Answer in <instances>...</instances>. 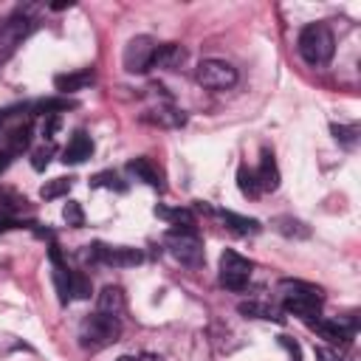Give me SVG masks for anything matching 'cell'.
I'll list each match as a JSON object with an SVG mask.
<instances>
[{
    "label": "cell",
    "instance_id": "1",
    "mask_svg": "<svg viewBox=\"0 0 361 361\" xmlns=\"http://www.w3.org/2000/svg\"><path fill=\"white\" fill-rule=\"evenodd\" d=\"M296 48H299V56L313 65V68H322L333 59V51H336V39H333V31L324 25V23H310L299 31V39H296Z\"/></svg>",
    "mask_w": 361,
    "mask_h": 361
},
{
    "label": "cell",
    "instance_id": "2",
    "mask_svg": "<svg viewBox=\"0 0 361 361\" xmlns=\"http://www.w3.org/2000/svg\"><path fill=\"white\" fill-rule=\"evenodd\" d=\"M118 336H121L118 319L104 316V313H93V316L82 319V324H79V344L90 353H99V350L116 344Z\"/></svg>",
    "mask_w": 361,
    "mask_h": 361
},
{
    "label": "cell",
    "instance_id": "3",
    "mask_svg": "<svg viewBox=\"0 0 361 361\" xmlns=\"http://www.w3.org/2000/svg\"><path fill=\"white\" fill-rule=\"evenodd\" d=\"M164 245L180 265H189V268L203 265L206 254H203V240L197 237V228H169L164 237Z\"/></svg>",
    "mask_w": 361,
    "mask_h": 361
},
{
    "label": "cell",
    "instance_id": "4",
    "mask_svg": "<svg viewBox=\"0 0 361 361\" xmlns=\"http://www.w3.org/2000/svg\"><path fill=\"white\" fill-rule=\"evenodd\" d=\"M155 39L147 37V34H138L133 37L127 45H124V54H121V62H124V71L127 73H147L152 68V56H155Z\"/></svg>",
    "mask_w": 361,
    "mask_h": 361
},
{
    "label": "cell",
    "instance_id": "5",
    "mask_svg": "<svg viewBox=\"0 0 361 361\" xmlns=\"http://www.w3.org/2000/svg\"><path fill=\"white\" fill-rule=\"evenodd\" d=\"M85 257L93 259V262H102V265H113V268H130V265H138L144 259L138 248H130V245H104V243L87 245Z\"/></svg>",
    "mask_w": 361,
    "mask_h": 361
},
{
    "label": "cell",
    "instance_id": "6",
    "mask_svg": "<svg viewBox=\"0 0 361 361\" xmlns=\"http://www.w3.org/2000/svg\"><path fill=\"white\" fill-rule=\"evenodd\" d=\"M197 85L209 87V90H226L237 82V68L223 62V59H203L195 71Z\"/></svg>",
    "mask_w": 361,
    "mask_h": 361
},
{
    "label": "cell",
    "instance_id": "7",
    "mask_svg": "<svg viewBox=\"0 0 361 361\" xmlns=\"http://www.w3.org/2000/svg\"><path fill=\"white\" fill-rule=\"evenodd\" d=\"M251 259L240 257L237 251H223L220 254V282L228 288V290H245L248 279H251Z\"/></svg>",
    "mask_w": 361,
    "mask_h": 361
},
{
    "label": "cell",
    "instance_id": "8",
    "mask_svg": "<svg viewBox=\"0 0 361 361\" xmlns=\"http://www.w3.org/2000/svg\"><path fill=\"white\" fill-rule=\"evenodd\" d=\"M276 293H279V302H316L322 305V290L310 282H302V279H282L276 285Z\"/></svg>",
    "mask_w": 361,
    "mask_h": 361
},
{
    "label": "cell",
    "instance_id": "9",
    "mask_svg": "<svg viewBox=\"0 0 361 361\" xmlns=\"http://www.w3.org/2000/svg\"><path fill=\"white\" fill-rule=\"evenodd\" d=\"M127 172H130L135 180H144L147 186H152V189H158V192L166 189V183H164V172H161L149 158H144V155L127 161Z\"/></svg>",
    "mask_w": 361,
    "mask_h": 361
},
{
    "label": "cell",
    "instance_id": "10",
    "mask_svg": "<svg viewBox=\"0 0 361 361\" xmlns=\"http://www.w3.org/2000/svg\"><path fill=\"white\" fill-rule=\"evenodd\" d=\"M124 307H127V299H124V290L118 285H104L102 293L96 296V313L118 319L124 313Z\"/></svg>",
    "mask_w": 361,
    "mask_h": 361
},
{
    "label": "cell",
    "instance_id": "11",
    "mask_svg": "<svg viewBox=\"0 0 361 361\" xmlns=\"http://www.w3.org/2000/svg\"><path fill=\"white\" fill-rule=\"evenodd\" d=\"M313 330H316L324 341H330V344H336V347H347V344L353 341V330L344 327L338 319H319V322H313Z\"/></svg>",
    "mask_w": 361,
    "mask_h": 361
},
{
    "label": "cell",
    "instance_id": "12",
    "mask_svg": "<svg viewBox=\"0 0 361 361\" xmlns=\"http://www.w3.org/2000/svg\"><path fill=\"white\" fill-rule=\"evenodd\" d=\"M183 59H186V51H183V45H178V42H164V45H158V48H155V56H152V68L175 71V68H180V65H183Z\"/></svg>",
    "mask_w": 361,
    "mask_h": 361
},
{
    "label": "cell",
    "instance_id": "13",
    "mask_svg": "<svg viewBox=\"0 0 361 361\" xmlns=\"http://www.w3.org/2000/svg\"><path fill=\"white\" fill-rule=\"evenodd\" d=\"M93 155V141H90V135L87 133H76L71 141H68V147L62 149V161L65 164H82V161H87Z\"/></svg>",
    "mask_w": 361,
    "mask_h": 361
},
{
    "label": "cell",
    "instance_id": "14",
    "mask_svg": "<svg viewBox=\"0 0 361 361\" xmlns=\"http://www.w3.org/2000/svg\"><path fill=\"white\" fill-rule=\"evenodd\" d=\"M257 175V183H259V192H274L279 189V169H276V161L268 149H262L259 155V169L254 172Z\"/></svg>",
    "mask_w": 361,
    "mask_h": 361
},
{
    "label": "cell",
    "instance_id": "15",
    "mask_svg": "<svg viewBox=\"0 0 361 361\" xmlns=\"http://www.w3.org/2000/svg\"><path fill=\"white\" fill-rule=\"evenodd\" d=\"M87 85H93V71H90V68L54 76V87H56L59 93H76V90H85Z\"/></svg>",
    "mask_w": 361,
    "mask_h": 361
},
{
    "label": "cell",
    "instance_id": "16",
    "mask_svg": "<svg viewBox=\"0 0 361 361\" xmlns=\"http://www.w3.org/2000/svg\"><path fill=\"white\" fill-rule=\"evenodd\" d=\"M237 313L245 316V319H265V322H282V316L276 313L274 305H265V302H257V299H248V302H240L237 305Z\"/></svg>",
    "mask_w": 361,
    "mask_h": 361
},
{
    "label": "cell",
    "instance_id": "17",
    "mask_svg": "<svg viewBox=\"0 0 361 361\" xmlns=\"http://www.w3.org/2000/svg\"><path fill=\"white\" fill-rule=\"evenodd\" d=\"M144 121L158 124V127H180L186 121V116H183V110H175V107H155V110L144 113Z\"/></svg>",
    "mask_w": 361,
    "mask_h": 361
},
{
    "label": "cell",
    "instance_id": "18",
    "mask_svg": "<svg viewBox=\"0 0 361 361\" xmlns=\"http://www.w3.org/2000/svg\"><path fill=\"white\" fill-rule=\"evenodd\" d=\"M73 107H76V102L68 99V96H48V99H39V102L31 104V110L39 113V116H59V113L73 110Z\"/></svg>",
    "mask_w": 361,
    "mask_h": 361
},
{
    "label": "cell",
    "instance_id": "19",
    "mask_svg": "<svg viewBox=\"0 0 361 361\" xmlns=\"http://www.w3.org/2000/svg\"><path fill=\"white\" fill-rule=\"evenodd\" d=\"M220 217H223V223L234 231V234H243V237H248V234H259V220H254V217H243V214H237V212H220Z\"/></svg>",
    "mask_w": 361,
    "mask_h": 361
},
{
    "label": "cell",
    "instance_id": "20",
    "mask_svg": "<svg viewBox=\"0 0 361 361\" xmlns=\"http://www.w3.org/2000/svg\"><path fill=\"white\" fill-rule=\"evenodd\" d=\"M28 144H31V124H17L14 130L6 133V144H3V149H8L11 155H20V152L28 149Z\"/></svg>",
    "mask_w": 361,
    "mask_h": 361
},
{
    "label": "cell",
    "instance_id": "21",
    "mask_svg": "<svg viewBox=\"0 0 361 361\" xmlns=\"http://www.w3.org/2000/svg\"><path fill=\"white\" fill-rule=\"evenodd\" d=\"M155 214L175 223V228H197V220L189 209H164V206H155Z\"/></svg>",
    "mask_w": 361,
    "mask_h": 361
},
{
    "label": "cell",
    "instance_id": "22",
    "mask_svg": "<svg viewBox=\"0 0 361 361\" xmlns=\"http://www.w3.org/2000/svg\"><path fill=\"white\" fill-rule=\"evenodd\" d=\"M90 189H116V192H127V183L113 172V169H104L99 175L90 178Z\"/></svg>",
    "mask_w": 361,
    "mask_h": 361
},
{
    "label": "cell",
    "instance_id": "23",
    "mask_svg": "<svg viewBox=\"0 0 361 361\" xmlns=\"http://www.w3.org/2000/svg\"><path fill=\"white\" fill-rule=\"evenodd\" d=\"M237 186H240V192H243L245 197H259V183H257V175H254V169H248L245 164L237 169Z\"/></svg>",
    "mask_w": 361,
    "mask_h": 361
},
{
    "label": "cell",
    "instance_id": "24",
    "mask_svg": "<svg viewBox=\"0 0 361 361\" xmlns=\"http://www.w3.org/2000/svg\"><path fill=\"white\" fill-rule=\"evenodd\" d=\"M71 186H73V178H54V180H45L42 189H39V197H45V200L62 197V195L71 192Z\"/></svg>",
    "mask_w": 361,
    "mask_h": 361
},
{
    "label": "cell",
    "instance_id": "25",
    "mask_svg": "<svg viewBox=\"0 0 361 361\" xmlns=\"http://www.w3.org/2000/svg\"><path fill=\"white\" fill-rule=\"evenodd\" d=\"M330 133H333V138H336L341 147H347V149H353V147L358 144V127H355V124H330Z\"/></svg>",
    "mask_w": 361,
    "mask_h": 361
},
{
    "label": "cell",
    "instance_id": "26",
    "mask_svg": "<svg viewBox=\"0 0 361 361\" xmlns=\"http://www.w3.org/2000/svg\"><path fill=\"white\" fill-rule=\"evenodd\" d=\"M276 231L285 234V237H299V240L310 234V228H307L302 220H293V217H279V220H276Z\"/></svg>",
    "mask_w": 361,
    "mask_h": 361
},
{
    "label": "cell",
    "instance_id": "27",
    "mask_svg": "<svg viewBox=\"0 0 361 361\" xmlns=\"http://www.w3.org/2000/svg\"><path fill=\"white\" fill-rule=\"evenodd\" d=\"M93 288L82 271H71V299H90Z\"/></svg>",
    "mask_w": 361,
    "mask_h": 361
},
{
    "label": "cell",
    "instance_id": "28",
    "mask_svg": "<svg viewBox=\"0 0 361 361\" xmlns=\"http://www.w3.org/2000/svg\"><path fill=\"white\" fill-rule=\"evenodd\" d=\"M62 217H65V223H68L71 228H82V226H85V212H82V206H79L76 200H68V203H65Z\"/></svg>",
    "mask_w": 361,
    "mask_h": 361
},
{
    "label": "cell",
    "instance_id": "29",
    "mask_svg": "<svg viewBox=\"0 0 361 361\" xmlns=\"http://www.w3.org/2000/svg\"><path fill=\"white\" fill-rule=\"evenodd\" d=\"M51 155H54V144H42L39 149H34V155H31V166H34L37 172H42V169L51 164Z\"/></svg>",
    "mask_w": 361,
    "mask_h": 361
},
{
    "label": "cell",
    "instance_id": "30",
    "mask_svg": "<svg viewBox=\"0 0 361 361\" xmlns=\"http://www.w3.org/2000/svg\"><path fill=\"white\" fill-rule=\"evenodd\" d=\"M59 127H62V118H59V116H45V121H42V135L51 141V138L59 133Z\"/></svg>",
    "mask_w": 361,
    "mask_h": 361
},
{
    "label": "cell",
    "instance_id": "31",
    "mask_svg": "<svg viewBox=\"0 0 361 361\" xmlns=\"http://www.w3.org/2000/svg\"><path fill=\"white\" fill-rule=\"evenodd\" d=\"M316 361H350L347 355H341L338 350H330V347H316Z\"/></svg>",
    "mask_w": 361,
    "mask_h": 361
},
{
    "label": "cell",
    "instance_id": "32",
    "mask_svg": "<svg viewBox=\"0 0 361 361\" xmlns=\"http://www.w3.org/2000/svg\"><path fill=\"white\" fill-rule=\"evenodd\" d=\"M279 344L288 350V355H290V361H302V350H299V344L293 341V338H288V336H279Z\"/></svg>",
    "mask_w": 361,
    "mask_h": 361
},
{
    "label": "cell",
    "instance_id": "33",
    "mask_svg": "<svg viewBox=\"0 0 361 361\" xmlns=\"http://www.w3.org/2000/svg\"><path fill=\"white\" fill-rule=\"evenodd\" d=\"M11 158H14V155H11L8 149H0V172H3V169L11 164Z\"/></svg>",
    "mask_w": 361,
    "mask_h": 361
},
{
    "label": "cell",
    "instance_id": "34",
    "mask_svg": "<svg viewBox=\"0 0 361 361\" xmlns=\"http://www.w3.org/2000/svg\"><path fill=\"white\" fill-rule=\"evenodd\" d=\"M138 361H161V358H158V355H149V353H147V355H141Z\"/></svg>",
    "mask_w": 361,
    "mask_h": 361
},
{
    "label": "cell",
    "instance_id": "35",
    "mask_svg": "<svg viewBox=\"0 0 361 361\" xmlns=\"http://www.w3.org/2000/svg\"><path fill=\"white\" fill-rule=\"evenodd\" d=\"M116 361H138V358H135V355H118Z\"/></svg>",
    "mask_w": 361,
    "mask_h": 361
}]
</instances>
